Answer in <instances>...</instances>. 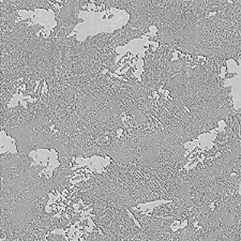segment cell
<instances>
[{"instance_id": "6da1fadb", "label": "cell", "mask_w": 241, "mask_h": 241, "mask_svg": "<svg viewBox=\"0 0 241 241\" xmlns=\"http://www.w3.org/2000/svg\"><path fill=\"white\" fill-rule=\"evenodd\" d=\"M44 29V26L41 24H32L28 27L27 29V33H26V38H33L37 37L38 33L40 31H42Z\"/></svg>"}, {"instance_id": "7a4b0ae2", "label": "cell", "mask_w": 241, "mask_h": 241, "mask_svg": "<svg viewBox=\"0 0 241 241\" xmlns=\"http://www.w3.org/2000/svg\"><path fill=\"white\" fill-rule=\"evenodd\" d=\"M80 218H82V213H80V212H75L73 215L70 216L71 225H74L76 222H78V221L80 220Z\"/></svg>"}, {"instance_id": "3957f363", "label": "cell", "mask_w": 241, "mask_h": 241, "mask_svg": "<svg viewBox=\"0 0 241 241\" xmlns=\"http://www.w3.org/2000/svg\"><path fill=\"white\" fill-rule=\"evenodd\" d=\"M103 6L105 11L110 10L112 8V0H103Z\"/></svg>"}, {"instance_id": "277c9868", "label": "cell", "mask_w": 241, "mask_h": 241, "mask_svg": "<svg viewBox=\"0 0 241 241\" xmlns=\"http://www.w3.org/2000/svg\"><path fill=\"white\" fill-rule=\"evenodd\" d=\"M237 76V73H229V72H225V75H224V78H232V77H236Z\"/></svg>"}, {"instance_id": "5b68a950", "label": "cell", "mask_w": 241, "mask_h": 241, "mask_svg": "<svg viewBox=\"0 0 241 241\" xmlns=\"http://www.w3.org/2000/svg\"><path fill=\"white\" fill-rule=\"evenodd\" d=\"M78 226H82V227H88V219H85L84 221H82V222H79L78 223Z\"/></svg>"}, {"instance_id": "8992f818", "label": "cell", "mask_w": 241, "mask_h": 241, "mask_svg": "<svg viewBox=\"0 0 241 241\" xmlns=\"http://www.w3.org/2000/svg\"><path fill=\"white\" fill-rule=\"evenodd\" d=\"M135 71H136V66H133V67H130V68H129V70L127 71V73L133 75Z\"/></svg>"}, {"instance_id": "52a82bcc", "label": "cell", "mask_w": 241, "mask_h": 241, "mask_svg": "<svg viewBox=\"0 0 241 241\" xmlns=\"http://www.w3.org/2000/svg\"><path fill=\"white\" fill-rule=\"evenodd\" d=\"M93 5L95 7H101V6H103V0H94Z\"/></svg>"}, {"instance_id": "ba28073f", "label": "cell", "mask_w": 241, "mask_h": 241, "mask_svg": "<svg viewBox=\"0 0 241 241\" xmlns=\"http://www.w3.org/2000/svg\"><path fill=\"white\" fill-rule=\"evenodd\" d=\"M127 68H130V63H127V64H124L123 68H121V70H126Z\"/></svg>"}, {"instance_id": "9c48e42d", "label": "cell", "mask_w": 241, "mask_h": 241, "mask_svg": "<svg viewBox=\"0 0 241 241\" xmlns=\"http://www.w3.org/2000/svg\"><path fill=\"white\" fill-rule=\"evenodd\" d=\"M236 112H238V114H241V107L238 108V109H236Z\"/></svg>"}, {"instance_id": "30bf717a", "label": "cell", "mask_w": 241, "mask_h": 241, "mask_svg": "<svg viewBox=\"0 0 241 241\" xmlns=\"http://www.w3.org/2000/svg\"><path fill=\"white\" fill-rule=\"evenodd\" d=\"M148 48H153V44H149V45H148Z\"/></svg>"}, {"instance_id": "8fae6325", "label": "cell", "mask_w": 241, "mask_h": 241, "mask_svg": "<svg viewBox=\"0 0 241 241\" xmlns=\"http://www.w3.org/2000/svg\"><path fill=\"white\" fill-rule=\"evenodd\" d=\"M112 17H114V14H109V15H108V18H112Z\"/></svg>"}]
</instances>
